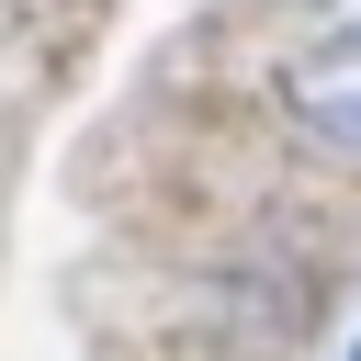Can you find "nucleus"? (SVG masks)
<instances>
[{
  "mask_svg": "<svg viewBox=\"0 0 361 361\" xmlns=\"http://www.w3.org/2000/svg\"><path fill=\"white\" fill-rule=\"evenodd\" d=\"M293 113L316 124V135H338V147H361V23H338L305 68H293Z\"/></svg>",
  "mask_w": 361,
  "mask_h": 361,
  "instance_id": "f257e3e1",
  "label": "nucleus"
}]
</instances>
